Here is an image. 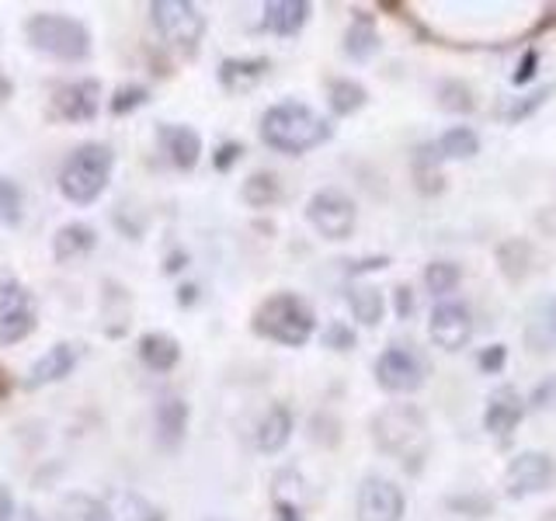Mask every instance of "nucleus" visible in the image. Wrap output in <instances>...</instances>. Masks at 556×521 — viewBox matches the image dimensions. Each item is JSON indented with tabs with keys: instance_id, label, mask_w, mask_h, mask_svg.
I'll return each instance as SVG.
<instances>
[{
	"instance_id": "16",
	"label": "nucleus",
	"mask_w": 556,
	"mask_h": 521,
	"mask_svg": "<svg viewBox=\"0 0 556 521\" xmlns=\"http://www.w3.org/2000/svg\"><path fill=\"white\" fill-rule=\"evenodd\" d=\"M289 439H292V414H289V407H286V404L268 407V414L257 421L254 445L271 456V452H282Z\"/></svg>"
},
{
	"instance_id": "35",
	"label": "nucleus",
	"mask_w": 556,
	"mask_h": 521,
	"mask_svg": "<svg viewBox=\"0 0 556 521\" xmlns=\"http://www.w3.org/2000/svg\"><path fill=\"white\" fill-rule=\"evenodd\" d=\"M324 344L334 347V352H348V347H355V334L352 327H344L341 320H334L327 330H324Z\"/></svg>"
},
{
	"instance_id": "6",
	"label": "nucleus",
	"mask_w": 556,
	"mask_h": 521,
	"mask_svg": "<svg viewBox=\"0 0 556 521\" xmlns=\"http://www.w3.org/2000/svg\"><path fill=\"white\" fill-rule=\"evenodd\" d=\"M35 323H39V313H35L31 292L14 271H0V344L25 341Z\"/></svg>"
},
{
	"instance_id": "8",
	"label": "nucleus",
	"mask_w": 556,
	"mask_h": 521,
	"mask_svg": "<svg viewBox=\"0 0 556 521\" xmlns=\"http://www.w3.org/2000/svg\"><path fill=\"white\" fill-rule=\"evenodd\" d=\"M306 216L313 223V230L327 240H348L355 230V202L338 188H324L309 199Z\"/></svg>"
},
{
	"instance_id": "28",
	"label": "nucleus",
	"mask_w": 556,
	"mask_h": 521,
	"mask_svg": "<svg viewBox=\"0 0 556 521\" xmlns=\"http://www.w3.org/2000/svg\"><path fill=\"white\" fill-rule=\"evenodd\" d=\"M278 195H282V188H278V178L268 170H257L243 181V202L254 208H265V205L278 202Z\"/></svg>"
},
{
	"instance_id": "4",
	"label": "nucleus",
	"mask_w": 556,
	"mask_h": 521,
	"mask_svg": "<svg viewBox=\"0 0 556 521\" xmlns=\"http://www.w3.org/2000/svg\"><path fill=\"white\" fill-rule=\"evenodd\" d=\"M115 153L109 143H80L60 170V191L74 205H91L112 178Z\"/></svg>"
},
{
	"instance_id": "9",
	"label": "nucleus",
	"mask_w": 556,
	"mask_h": 521,
	"mask_svg": "<svg viewBox=\"0 0 556 521\" xmlns=\"http://www.w3.org/2000/svg\"><path fill=\"white\" fill-rule=\"evenodd\" d=\"M556 480V462L546 452H518V456L508 462L504 469V494L521 500V497H532L539 491H546V486Z\"/></svg>"
},
{
	"instance_id": "23",
	"label": "nucleus",
	"mask_w": 556,
	"mask_h": 521,
	"mask_svg": "<svg viewBox=\"0 0 556 521\" xmlns=\"http://www.w3.org/2000/svg\"><path fill=\"white\" fill-rule=\"evenodd\" d=\"M439 161H469L480 153V136L469 126H452L439 136V143L431 147Z\"/></svg>"
},
{
	"instance_id": "32",
	"label": "nucleus",
	"mask_w": 556,
	"mask_h": 521,
	"mask_svg": "<svg viewBox=\"0 0 556 521\" xmlns=\"http://www.w3.org/2000/svg\"><path fill=\"white\" fill-rule=\"evenodd\" d=\"M439 98L445 112H473V91L463 80H445L439 87Z\"/></svg>"
},
{
	"instance_id": "29",
	"label": "nucleus",
	"mask_w": 556,
	"mask_h": 521,
	"mask_svg": "<svg viewBox=\"0 0 556 521\" xmlns=\"http://www.w3.org/2000/svg\"><path fill=\"white\" fill-rule=\"evenodd\" d=\"M459 278H463V271H459L456 260H431V265L425 268V285L431 295H448L459 285Z\"/></svg>"
},
{
	"instance_id": "10",
	"label": "nucleus",
	"mask_w": 556,
	"mask_h": 521,
	"mask_svg": "<svg viewBox=\"0 0 556 521\" xmlns=\"http://www.w3.org/2000/svg\"><path fill=\"white\" fill-rule=\"evenodd\" d=\"M404 491L387 476H365L358 486L355 514L358 521H404Z\"/></svg>"
},
{
	"instance_id": "19",
	"label": "nucleus",
	"mask_w": 556,
	"mask_h": 521,
	"mask_svg": "<svg viewBox=\"0 0 556 521\" xmlns=\"http://www.w3.org/2000/svg\"><path fill=\"white\" fill-rule=\"evenodd\" d=\"M268 60L265 56H243V60H223L219 63V84L226 91H248L261 77L268 74Z\"/></svg>"
},
{
	"instance_id": "26",
	"label": "nucleus",
	"mask_w": 556,
	"mask_h": 521,
	"mask_svg": "<svg viewBox=\"0 0 556 521\" xmlns=\"http://www.w3.org/2000/svg\"><path fill=\"white\" fill-rule=\"evenodd\" d=\"M348 303H352L355 320L365 323V327H376L382 320V309H387V303H382V292L372 289V285H352V289H348Z\"/></svg>"
},
{
	"instance_id": "31",
	"label": "nucleus",
	"mask_w": 556,
	"mask_h": 521,
	"mask_svg": "<svg viewBox=\"0 0 556 521\" xmlns=\"http://www.w3.org/2000/svg\"><path fill=\"white\" fill-rule=\"evenodd\" d=\"M549 94H553V87H539V91H532V94H526V98H515L508 109L501 112V118L504 122H521V118H529L535 109H543V104L549 101Z\"/></svg>"
},
{
	"instance_id": "24",
	"label": "nucleus",
	"mask_w": 556,
	"mask_h": 521,
	"mask_svg": "<svg viewBox=\"0 0 556 521\" xmlns=\"http://www.w3.org/2000/svg\"><path fill=\"white\" fill-rule=\"evenodd\" d=\"M56 521H112V511L91 494H70L60 504Z\"/></svg>"
},
{
	"instance_id": "33",
	"label": "nucleus",
	"mask_w": 556,
	"mask_h": 521,
	"mask_svg": "<svg viewBox=\"0 0 556 521\" xmlns=\"http://www.w3.org/2000/svg\"><path fill=\"white\" fill-rule=\"evenodd\" d=\"M17 219H22V188L0 178V223H17Z\"/></svg>"
},
{
	"instance_id": "13",
	"label": "nucleus",
	"mask_w": 556,
	"mask_h": 521,
	"mask_svg": "<svg viewBox=\"0 0 556 521\" xmlns=\"http://www.w3.org/2000/svg\"><path fill=\"white\" fill-rule=\"evenodd\" d=\"M526 417V399L518 396L515 386H497L486 396V410H483V428L497 434V439H508L518 428V421Z\"/></svg>"
},
{
	"instance_id": "17",
	"label": "nucleus",
	"mask_w": 556,
	"mask_h": 521,
	"mask_svg": "<svg viewBox=\"0 0 556 521\" xmlns=\"http://www.w3.org/2000/svg\"><path fill=\"white\" fill-rule=\"evenodd\" d=\"M306 17H309V4H303V0H271V4H265L261 28L289 39V35H295L306 25Z\"/></svg>"
},
{
	"instance_id": "14",
	"label": "nucleus",
	"mask_w": 556,
	"mask_h": 521,
	"mask_svg": "<svg viewBox=\"0 0 556 521\" xmlns=\"http://www.w3.org/2000/svg\"><path fill=\"white\" fill-rule=\"evenodd\" d=\"M98 94H101V84L98 80H74V84H63L56 98H52V112L66 122H87L98 115Z\"/></svg>"
},
{
	"instance_id": "20",
	"label": "nucleus",
	"mask_w": 556,
	"mask_h": 521,
	"mask_svg": "<svg viewBox=\"0 0 556 521\" xmlns=\"http://www.w3.org/2000/svg\"><path fill=\"white\" fill-rule=\"evenodd\" d=\"M139 358H143V365L153 372H170L181 358V344L170 334H161V330H156V334L139 338Z\"/></svg>"
},
{
	"instance_id": "25",
	"label": "nucleus",
	"mask_w": 556,
	"mask_h": 521,
	"mask_svg": "<svg viewBox=\"0 0 556 521\" xmlns=\"http://www.w3.org/2000/svg\"><path fill=\"white\" fill-rule=\"evenodd\" d=\"M376 49H379V35L372 28V17L358 14L352 22V28H348V35H344V52L352 60H369Z\"/></svg>"
},
{
	"instance_id": "27",
	"label": "nucleus",
	"mask_w": 556,
	"mask_h": 521,
	"mask_svg": "<svg viewBox=\"0 0 556 521\" xmlns=\"http://www.w3.org/2000/svg\"><path fill=\"white\" fill-rule=\"evenodd\" d=\"M327 98H330V112H334V115H352V112L362 109L365 101H369V94H365V87H362L358 80H348V77L330 80Z\"/></svg>"
},
{
	"instance_id": "11",
	"label": "nucleus",
	"mask_w": 556,
	"mask_h": 521,
	"mask_svg": "<svg viewBox=\"0 0 556 521\" xmlns=\"http://www.w3.org/2000/svg\"><path fill=\"white\" fill-rule=\"evenodd\" d=\"M376 382L387 393H414L425 382V369L414 352L390 344L387 352L376 358Z\"/></svg>"
},
{
	"instance_id": "1",
	"label": "nucleus",
	"mask_w": 556,
	"mask_h": 521,
	"mask_svg": "<svg viewBox=\"0 0 556 521\" xmlns=\"http://www.w3.org/2000/svg\"><path fill=\"white\" fill-rule=\"evenodd\" d=\"M372 439L387 456L410 469H421L431 448L428 421L414 404H390L387 410H379L372 417Z\"/></svg>"
},
{
	"instance_id": "22",
	"label": "nucleus",
	"mask_w": 556,
	"mask_h": 521,
	"mask_svg": "<svg viewBox=\"0 0 556 521\" xmlns=\"http://www.w3.org/2000/svg\"><path fill=\"white\" fill-rule=\"evenodd\" d=\"M94 243H98V233L91 230V226L70 223L56 233V240H52V254H56V260H63V265H66V260H77L84 254H91Z\"/></svg>"
},
{
	"instance_id": "12",
	"label": "nucleus",
	"mask_w": 556,
	"mask_h": 521,
	"mask_svg": "<svg viewBox=\"0 0 556 521\" xmlns=\"http://www.w3.org/2000/svg\"><path fill=\"white\" fill-rule=\"evenodd\" d=\"M428 334L442 352H459L473 338V313L463 303H439L431 309Z\"/></svg>"
},
{
	"instance_id": "21",
	"label": "nucleus",
	"mask_w": 556,
	"mask_h": 521,
	"mask_svg": "<svg viewBox=\"0 0 556 521\" xmlns=\"http://www.w3.org/2000/svg\"><path fill=\"white\" fill-rule=\"evenodd\" d=\"M188 431V404L181 396H167L161 399V407H156V434H161V442L167 448L181 445Z\"/></svg>"
},
{
	"instance_id": "7",
	"label": "nucleus",
	"mask_w": 556,
	"mask_h": 521,
	"mask_svg": "<svg viewBox=\"0 0 556 521\" xmlns=\"http://www.w3.org/2000/svg\"><path fill=\"white\" fill-rule=\"evenodd\" d=\"M150 17H153L156 31L178 49H195L205 31L202 11L195 4H188V0H153Z\"/></svg>"
},
{
	"instance_id": "41",
	"label": "nucleus",
	"mask_w": 556,
	"mask_h": 521,
	"mask_svg": "<svg viewBox=\"0 0 556 521\" xmlns=\"http://www.w3.org/2000/svg\"><path fill=\"white\" fill-rule=\"evenodd\" d=\"M549 399H556V379L543 382V386L532 393V407H549Z\"/></svg>"
},
{
	"instance_id": "34",
	"label": "nucleus",
	"mask_w": 556,
	"mask_h": 521,
	"mask_svg": "<svg viewBox=\"0 0 556 521\" xmlns=\"http://www.w3.org/2000/svg\"><path fill=\"white\" fill-rule=\"evenodd\" d=\"M147 87H122V91H115V98H112V112L115 115H126V112H132V109H139V104H147Z\"/></svg>"
},
{
	"instance_id": "37",
	"label": "nucleus",
	"mask_w": 556,
	"mask_h": 521,
	"mask_svg": "<svg viewBox=\"0 0 556 521\" xmlns=\"http://www.w3.org/2000/svg\"><path fill=\"white\" fill-rule=\"evenodd\" d=\"M240 153H243L240 143H219V150H216V156H213L216 170H230V167L240 161Z\"/></svg>"
},
{
	"instance_id": "38",
	"label": "nucleus",
	"mask_w": 556,
	"mask_h": 521,
	"mask_svg": "<svg viewBox=\"0 0 556 521\" xmlns=\"http://www.w3.org/2000/svg\"><path fill=\"white\" fill-rule=\"evenodd\" d=\"M393 306H396V317L400 320H407L410 313H414V292L407 285H396L393 289Z\"/></svg>"
},
{
	"instance_id": "40",
	"label": "nucleus",
	"mask_w": 556,
	"mask_h": 521,
	"mask_svg": "<svg viewBox=\"0 0 556 521\" xmlns=\"http://www.w3.org/2000/svg\"><path fill=\"white\" fill-rule=\"evenodd\" d=\"M275 521H303V514H300V508H295L292 500H282V497H278V500H275Z\"/></svg>"
},
{
	"instance_id": "36",
	"label": "nucleus",
	"mask_w": 556,
	"mask_h": 521,
	"mask_svg": "<svg viewBox=\"0 0 556 521\" xmlns=\"http://www.w3.org/2000/svg\"><path fill=\"white\" fill-rule=\"evenodd\" d=\"M504 358H508V347H504V344H491V347H486V352H480V369L483 372H501L504 369Z\"/></svg>"
},
{
	"instance_id": "15",
	"label": "nucleus",
	"mask_w": 556,
	"mask_h": 521,
	"mask_svg": "<svg viewBox=\"0 0 556 521\" xmlns=\"http://www.w3.org/2000/svg\"><path fill=\"white\" fill-rule=\"evenodd\" d=\"M161 147L174 167L191 170L202 156V139L191 126H161Z\"/></svg>"
},
{
	"instance_id": "3",
	"label": "nucleus",
	"mask_w": 556,
	"mask_h": 521,
	"mask_svg": "<svg viewBox=\"0 0 556 521\" xmlns=\"http://www.w3.org/2000/svg\"><path fill=\"white\" fill-rule=\"evenodd\" d=\"M313 327H317V317L295 292H275L254 309L257 334L286 347H303L313 338Z\"/></svg>"
},
{
	"instance_id": "30",
	"label": "nucleus",
	"mask_w": 556,
	"mask_h": 521,
	"mask_svg": "<svg viewBox=\"0 0 556 521\" xmlns=\"http://www.w3.org/2000/svg\"><path fill=\"white\" fill-rule=\"evenodd\" d=\"M118 521H164V514H161V508H153L147 497L122 494V500H118Z\"/></svg>"
},
{
	"instance_id": "44",
	"label": "nucleus",
	"mask_w": 556,
	"mask_h": 521,
	"mask_svg": "<svg viewBox=\"0 0 556 521\" xmlns=\"http://www.w3.org/2000/svg\"><path fill=\"white\" fill-rule=\"evenodd\" d=\"M14 521H42L35 511H22V514H14Z\"/></svg>"
},
{
	"instance_id": "42",
	"label": "nucleus",
	"mask_w": 556,
	"mask_h": 521,
	"mask_svg": "<svg viewBox=\"0 0 556 521\" xmlns=\"http://www.w3.org/2000/svg\"><path fill=\"white\" fill-rule=\"evenodd\" d=\"M0 521H14V497L8 486H0Z\"/></svg>"
},
{
	"instance_id": "43",
	"label": "nucleus",
	"mask_w": 556,
	"mask_h": 521,
	"mask_svg": "<svg viewBox=\"0 0 556 521\" xmlns=\"http://www.w3.org/2000/svg\"><path fill=\"white\" fill-rule=\"evenodd\" d=\"M11 393V376H8V369L0 365V399H4Z\"/></svg>"
},
{
	"instance_id": "18",
	"label": "nucleus",
	"mask_w": 556,
	"mask_h": 521,
	"mask_svg": "<svg viewBox=\"0 0 556 521\" xmlns=\"http://www.w3.org/2000/svg\"><path fill=\"white\" fill-rule=\"evenodd\" d=\"M74 365H77V347L74 344H52L49 352L31 365L28 386H46V382H56V379L74 372Z\"/></svg>"
},
{
	"instance_id": "39",
	"label": "nucleus",
	"mask_w": 556,
	"mask_h": 521,
	"mask_svg": "<svg viewBox=\"0 0 556 521\" xmlns=\"http://www.w3.org/2000/svg\"><path fill=\"white\" fill-rule=\"evenodd\" d=\"M535 63H539V52L529 49L526 56H521V66L511 74V80H515V84H529V80L535 77Z\"/></svg>"
},
{
	"instance_id": "2",
	"label": "nucleus",
	"mask_w": 556,
	"mask_h": 521,
	"mask_svg": "<svg viewBox=\"0 0 556 521\" xmlns=\"http://www.w3.org/2000/svg\"><path fill=\"white\" fill-rule=\"evenodd\" d=\"M261 139L278 150V153H292L300 156L313 147H320L330 139V126L327 118L317 115L309 104L300 101H282V104H271L261 118Z\"/></svg>"
},
{
	"instance_id": "5",
	"label": "nucleus",
	"mask_w": 556,
	"mask_h": 521,
	"mask_svg": "<svg viewBox=\"0 0 556 521\" xmlns=\"http://www.w3.org/2000/svg\"><path fill=\"white\" fill-rule=\"evenodd\" d=\"M28 42L52 60H87L91 56V31L84 22L66 14H31L25 22Z\"/></svg>"
}]
</instances>
